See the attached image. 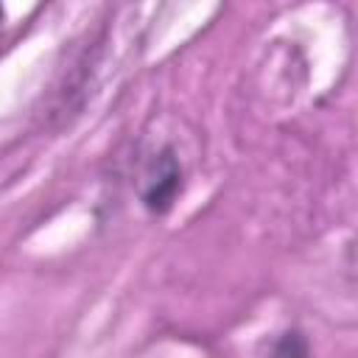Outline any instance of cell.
Returning a JSON list of instances; mask_svg holds the SVG:
<instances>
[{
  "instance_id": "3957f363",
  "label": "cell",
  "mask_w": 358,
  "mask_h": 358,
  "mask_svg": "<svg viewBox=\"0 0 358 358\" xmlns=\"http://www.w3.org/2000/svg\"><path fill=\"white\" fill-rule=\"evenodd\" d=\"M0 22H3V8H0Z\"/></svg>"
},
{
  "instance_id": "7a4b0ae2",
  "label": "cell",
  "mask_w": 358,
  "mask_h": 358,
  "mask_svg": "<svg viewBox=\"0 0 358 358\" xmlns=\"http://www.w3.org/2000/svg\"><path fill=\"white\" fill-rule=\"evenodd\" d=\"M268 358H308V347H305V338L299 333H285Z\"/></svg>"
},
{
  "instance_id": "6da1fadb",
  "label": "cell",
  "mask_w": 358,
  "mask_h": 358,
  "mask_svg": "<svg viewBox=\"0 0 358 358\" xmlns=\"http://www.w3.org/2000/svg\"><path fill=\"white\" fill-rule=\"evenodd\" d=\"M179 185H182L179 162H176L173 151L165 148V151L154 159V171H151L148 185H145V190H143V201H145V207L154 210V213H165V210L171 207V201H173Z\"/></svg>"
}]
</instances>
